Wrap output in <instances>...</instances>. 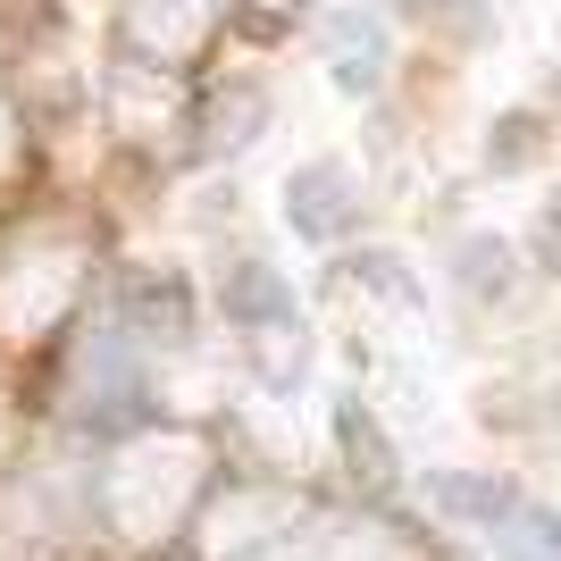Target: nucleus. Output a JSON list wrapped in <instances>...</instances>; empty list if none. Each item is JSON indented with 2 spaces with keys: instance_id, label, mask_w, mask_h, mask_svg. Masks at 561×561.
Instances as JSON below:
<instances>
[{
  "instance_id": "f257e3e1",
  "label": "nucleus",
  "mask_w": 561,
  "mask_h": 561,
  "mask_svg": "<svg viewBox=\"0 0 561 561\" xmlns=\"http://www.w3.org/2000/svg\"><path fill=\"white\" fill-rule=\"evenodd\" d=\"M135 411H142L135 335L126 328H93V344H84V360H76V427L110 436V427H126Z\"/></svg>"
},
{
  "instance_id": "f03ea898",
  "label": "nucleus",
  "mask_w": 561,
  "mask_h": 561,
  "mask_svg": "<svg viewBox=\"0 0 561 561\" xmlns=\"http://www.w3.org/2000/svg\"><path fill=\"white\" fill-rule=\"evenodd\" d=\"M285 227L310 234V243H344L360 227V193H352L344 160H302L285 176Z\"/></svg>"
},
{
  "instance_id": "7ed1b4c3",
  "label": "nucleus",
  "mask_w": 561,
  "mask_h": 561,
  "mask_svg": "<svg viewBox=\"0 0 561 561\" xmlns=\"http://www.w3.org/2000/svg\"><path fill=\"white\" fill-rule=\"evenodd\" d=\"M218 310L252 335H277V328L302 319V310H294V285H285L268 260H227V268H218Z\"/></svg>"
},
{
  "instance_id": "20e7f679",
  "label": "nucleus",
  "mask_w": 561,
  "mask_h": 561,
  "mask_svg": "<svg viewBox=\"0 0 561 561\" xmlns=\"http://www.w3.org/2000/svg\"><path fill=\"white\" fill-rule=\"evenodd\" d=\"M319 43H328L335 93H377V84H386V25H377V18H360V9H335Z\"/></svg>"
},
{
  "instance_id": "39448f33",
  "label": "nucleus",
  "mask_w": 561,
  "mask_h": 561,
  "mask_svg": "<svg viewBox=\"0 0 561 561\" xmlns=\"http://www.w3.org/2000/svg\"><path fill=\"white\" fill-rule=\"evenodd\" d=\"M117 328L135 335V344H185L193 335V302L176 277H151V268H135L126 277V319Z\"/></svg>"
},
{
  "instance_id": "423d86ee",
  "label": "nucleus",
  "mask_w": 561,
  "mask_h": 561,
  "mask_svg": "<svg viewBox=\"0 0 561 561\" xmlns=\"http://www.w3.org/2000/svg\"><path fill=\"white\" fill-rule=\"evenodd\" d=\"M427 494H436V503H445L453 519H469V528H503V519L519 512V494L503 486V478H461V469H436V478H427Z\"/></svg>"
},
{
  "instance_id": "0eeeda50",
  "label": "nucleus",
  "mask_w": 561,
  "mask_h": 561,
  "mask_svg": "<svg viewBox=\"0 0 561 561\" xmlns=\"http://www.w3.org/2000/svg\"><path fill=\"white\" fill-rule=\"evenodd\" d=\"M503 268H512V252H503V243H486V234H478V243H461V285H469V294H486V285L503 294V285H512Z\"/></svg>"
},
{
  "instance_id": "6e6552de",
  "label": "nucleus",
  "mask_w": 561,
  "mask_h": 561,
  "mask_svg": "<svg viewBox=\"0 0 561 561\" xmlns=\"http://www.w3.org/2000/svg\"><path fill=\"white\" fill-rule=\"evenodd\" d=\"M494 135H503V142H486L494 168H528V160H537V117H503Z\"/></svg>"
},
{
  "instance_id": "1a4fd4ad",
  "label": "nucleus",
  "mask_w": 561,
  "mask_h": 561,
  "mask_svg": "<svg viewBox=\"0 0 561 561\" xmlns=\"http://www.w3.org/2000/svg\"><path fill=\"white\" fill-rule=\"evenodd\" d=\"M234 117H243V126H260V117H268V93H252ZM218 126H227V110H218ZM210 151H243V135H210Z\"/></svg>"
},
{
  "instance_id": "9d476101",
  "label": "nucleus",
  "mask_w": 561,
  "mask_h": 561,
  "mask_svg": "<svg viewBox=\"0 0 561 561\" xmlns=\"http://www.w3.org/2000/svg\"><path fill=\"white\" fill-rule=\"evenodd\" d=\"M537 252H545V260H553V268H561V202H553V210L537 218Z\"/></svg>"
},
{
  "instance_id": "9b49d317",
  "label": "nucleus",
  "mask_w": 561,
  "mask_h": 561,
  "mask_svg": "<svg viewBox=\"0 0 561 561\" xmlns=\"http://www.w3.org/2000/svg\"><path fill=\"white\" fill-rule=\"evenodd\" d=\"M411 9H445V18H461V9H478V0H411Z\"/></svg>"
}]
</instances>
